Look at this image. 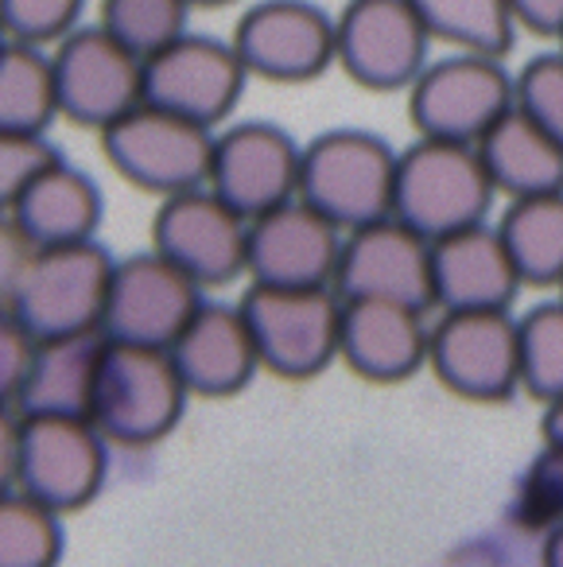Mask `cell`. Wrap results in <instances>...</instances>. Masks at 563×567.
Wrapping results in <instances>:
<instances>
[{"label":"cell","instance_id":"cell-9","mask_svg":"<svg viewBox=\"0 0 563 567\" xmlns=\"http://www.w3.org/2000/svg\"><path fill=\"white\" fill-rule=\"evenodd\" d=\"M335 32L338 66L377 94L412 90L436 43L412 0H346L335 17Z\"/></svg>","mask_w":563,"mask_h":567},{"label":"cell","instance_id":"cell-29","mask_svg":"<svg viewBox=\"0 0 563 567\" xmlns=\"http://www.w3.org/2000/svg\"><path fill=\"white\" fill-rule=\"evenodd\" d=\"M187 17L191 0H102L98 24L141 59H152L167 43L187 35Z\"/></svg>","mask_w":563,"mask_h":567},{"label":"cell","instance_id":"cell-18","mask_svg":"<svg viewBox=\"0 0 563 567\" xmlns=\"http://www.w3.org/2000/svg\"><path fill=\"white\" fill-rule=\"evenodd\" d=\"M342 237L338 226L304 198L249 221V276L273 288H335Z\"/></svg>","mask_w":563,"mask_h":567},{"label":"cell","instance_id":"cell-3","mask_svg":"<svg viewBox=\"0 0 563 567\" xmlns=\"http://www.w3.org/2000/svg\"><path fill=\"white\" fill-rule=\"evenodd\" d=\"M493 195L498 187L485 172L478 144L420 136L412 148L400 152L392 214L428 241L485 221Z\"/></svg>","mask_w":563,"mask_h":567},{"label":"cell","instance_id":"cell-6","mask_svg":"<svg viewBox=\"0 0 563 567\" xmlns=\"http://www.w3.org/2000/svg\"><path fill=\"white\" fill-rule=\"evenodd\" d=\"M260 365L276 378L304 381L338 358L342 296L335 288H273L253 284L242 296Z\"/></svg>","mask_w":563,"mask_h":567},{"label":"cell","instance_id":"cell-1","mask_svg":"<svg viewBox=\"0 0 563 567\" xmlns=\"http://www.w3.org/2000/svg\"><path fill=\"white\" fill-rule=\"evenodd\" d=\"M9 241V237H4ZM117 265L98 241L28 249L4 265V316L35 339L102 331L105 300Z\"/></svg>","mask_w":563,"mask_h":567},{"label":"cell","instance_id":"cell-33","mask_svg":"<svg viewBox=\"0 0 563 567\" xmlns=\"http://www.w3.org/2000/svg\"><path fill=\"white\" fill-rule=\"evenodd\" d=\"M516 105L563 144V51H544L516 71Z\"/></svg>","mask_w":563,"mask_h":567},{"label":"cell","instance_id":"cell-26","mask_svg":"<svg viewBox=\"0 0 563 567\" xmlns=\"http://www.w3.org/2000/svg\"><path fill=\"white\" fill-rule=\"evenodd\" d=\"M498 229L524 284H563V190L513 198Z\"/></svg>","mask_w":563,"mask_h":567},{"label":"cell","instance_id":"cell-35","mask_svg":"<svg viewBox=\"0 0 563 567\" xmlns=\"http://www.w3.org/2000/svg\"><path fill=\"white\" fill-rule=\"evenodd\" d=\"M35 347H40V339L28 334L17 319L4 316V327H0V393H4V401H12L17 389L24 385L28 370H32Z\"/></svg>","mask_w":563,"mask_h":567},{"label":"cell","instance_id":"cell-21","mask_svg":"<svg viewBox=\"0 0 563 567\" xmlns=\"http://www.w3.org/2000/svg\"><path fill=\"white\" fill-rule=\"evenodd\" d=\"M167 350H172L191 393L203 396L237 393V389L249 385V378L260 365L257 342H253L242 303L237 308H229V303H203Z\"/></svg>","mask_w":563,"mask_h":567},{"label":"cell","instance_id":"cell-24","mask_svg":"<svg viewBox=\"0 0 563 567\" xmlns=\"http://www.w3.org/2000/svg\"><path fill=\"white\" fill-rule=\"evenodd\" d=\"M478 152H482V164L498 195L532 198L563 190V144L521 105H513L478 141Z\"/></svg>","mask_w":563,"mask_h":567},{"label":"cell","instance_id":"cell-15","mask_svg":"<svg viewBox=\"0 0 563 567\" xmlns=\"http://www.w3.org/2000/svg\"><path fill=\"white\" fill-rule=\"evenodd\" d=\"M198 292H203V284H195L156 249L117 260L102 319L105 339L167 350L203 308Z\"/></svg>","mask_w":563,"mask_h":567},{"label":"cell","instance_id":"cell-32","mask_svg":"<svg viewBox=\"0 0 563 567\" xmlns=\"http://www.w3.org/2000/svg\"><path fill=\"white\" fill-rule=\"evenodd\" d=\"M63 164L48 133H0V203L12 206L35 179Z\"/></svg>","mask_w":563,"mask_h":567},{"label":"cell","instance_id":"cell-39","mask_svg":"<svg viewBox=\"0 0 563 567\" xmlns=\"http://www.w3.org/2000/svg\"><path fill=\"white\" fill-rule=\"evenodd\" d=\"M226 4H237V0H191V9H226Z\"/></svg>","mask_w":563,"mask_h":567},{"label":"cell","instance_id":"cell-31","mask_svg":"<svg viewBox=\"0 0 563 567\" xmlns=\"http://www.w3.org/2000/svg\"><path fill=\"white\" fill-rule=\"evenodd\" d=\"M82 9L86 0H0V28H4V40L48 48L82 28Z\"/></svg>","mask_w":563,"mask_h":567},{"label":"cell","instance_id":"cell-16","mask_svg":"<svg viewBox=\"0 0 563 567\" xmlns=\"http://www.w3.org/2000/svg\"><path fill=\"white\" fill-rule=\"evenodd\" d=\"M335 292L342 300H392L428 311L436 303L431 241L397 214L350 229L338 257Z\"/></svg>","mask_w":563,"mask_h":567},{"label":"cell","instance_id":"cell-22","mask_svg":"<svg viewBox=\"0 0 563 567\" xmlns=\"http://www.w3.org/2000/svg\"><path fill=\"white\" fill-rule=\"evenodd\" d=\"M105 331L66 334V339H40L24 385L9 401L17 416H86L94 404L98 373L105 358Z\"/></svg>","mask_w":563,"mask_h":567},{"label":"cell","instance_id":"cell-4","mask_svg":"<svg viewBox=\"0 0 563 567\" xmlns=\"http://www.w3.org/2000/svg\"><path fill=\"white\" fill-rule=\"evenodd\" d=\"M187 393L191 389L172 350L110 342L102 373H98L90 420L117 447H149L180 424Z\"/></svg>","mask_w":563,"mask_h":567},{"label":"cell","instance_id":"cell-27","mask_svg":"<svg viewBox=\"0 0 563 567\" xmlns=\"http://www.w3.org/2000/svg\"><path fill=\"white\" fill-rule=\"evenodd\" d=\"M431 40L470 55L505 59L516 40V17L509 0H412Z\"/></svg>","mask_w":563,"mask_h":567},{"label":"cell","instance_id":"cell-17","mask_svg":"<svg viewBox=\"0 0 563 567\" xmlns=\"http://www.w3.org/2000/svg\"><path fill=\"white\" fill-rule=\"evenodd\" d=\"M299 167H304V148L280 125L242 121L214 136L206 187L253 221L299 198Z\"/></svg>","mask_w":563,"mask_h":567},{"label":"cell","instance_id":"cell-36","mask_svg":"<svg viewBox=\"0 0 563 567\" xmlns=\"http://www.w3.org/2000/svg\"><path fill=\"white\" fill-rule=\"evenodd\" d=\"M516 24L532 35H563V0H509Z\"/></svg>","mask_w":563,"mask_h":567},{"label":"cell","instance_id":"cell-10","mask_svg":"<svg viewBox=\"0 0 563 567\" xmlns=\"http://www.w3.org/2000/svg\"><path fill=\"white\" fill-rule=\"evenodd\" d=\"M63 117L86 128H110L144 102V59L102 24H82L51 51Z\"/></svg>","mask_w":563,"mask_h":567},{"label":"cell","instance_id":"cell-7","mask_svg":"<svg viewBox=\"0 0 563 567\" xmlns=\"http://www.w3.org/2000/svg\"><path fill=\"white\" fill-rule=\"evenodd\" d=\"M102 152L133 187L172 198L183 190L206 187L214 133L191 117L141 102L133 113L102 128Z\"/></svg>","mask_w":563,"mask_h":567},{"label":"cell","instance_id":"cell-23","mask_svg":"<svg viewBox=\"0 0 563 567\" xmlns=\"http://www.w3.org/2000/svg\"><path fill=\"white\" fill-rule=\"evenodd\" d=\"M4 210H9V229L28 249H51V245L94 241V229L102 221V195L90 175L59 164Z\"/></svg>","mask_w":563,"mask_h":567},{"label":"cell","instance_id":"cell-38","mask_svg":"<svg viewBox=\"0 0 563 567\" xmlns=\"http://www.w3.org/2000/svg\"><path fill=\"white\" fill-rule=\"evenodd\" d=\"M540 567H563V525L547 528L544 551H540Z\"/></svg>","mask_w":563,"mask_h":567},{"label":"cell","instance_id":"cell-34","mask_svg":"<svg viewBox=\"0 0 563 567\" xmlns=\"http://www.w3.org/2000/svg\"><path fill=\"white\" fill-rule=\"evenodd\" d=\"M521 509L532 525H563V447L547 443L521 482Z\"/></svg>","mask_w":563,"mask_h":567},{"label":"cell","instance_id":"cell-25","mask_svg":"<svg viewBox=\"0 0 563 567\" xmlns=\"http://www.w3.org/2000/svg\"><path fill=\"white\" fill-rule=\"evenodd\" d=\"M63 117L55 59L48 48L4 40L0 48V133H48Z\"/></svg>","mask_w":563,"mask_h":567},{"label":"cell","instance_id":"cell-41","mask_svg":"<svg viewBox=\"0 0 563 567\" xmlns=\"http://www.w3.org/2000/svg\"><path fill=\"white\" fill-rule=\"evenodd\" d=\"M560 288H563V284H560ZM560 300H563V292H560Z\"/></svg>","mask_w":563,"mask_h":567},{"label":"cell","instance_id":"cell-11","mask_svg":"<svg viewBox=\"0 0 563 567\" xmlns=\"http://www.w3.org/2000/svg\"><path fill=\"white\" fill-rule=\"evenodd\" d=\"M428 362L467 401H509L521 389V323L509 311H443Z\"/></svg>","mask_w":563,"mask_h":567},{"label":"cell","instance_id":"cell-30","mask_svg":"<svg viewBox=\"0 0 563 567\" xmlns=\"http://www.w3.org/2000/svg\"><path fill=\"white\" fill-rule=\"evenodd\" d=\"M521 389L544 404L563 401V300L521 319Z\"/></svg>","mask_w":563,"mask_h":567},{"label":"cell","instance_id":"cell-40","mask_svg":"<svg viewBox=\"0 0 563 567\" xmlns=\"http://www.w3.org/2000/svg\"><path fill=\"white\" fill-rule=\"evenodd\" d=\"M560 51H563V35H560Z\"/></svg>","mask_w":563,"mask_h":567},{"label":"cell","instance_id":"cell-13","mask_svg":"<svg viewBox=\"0 0 563 567\" xmlns=\"http://www.w3.org/2000/svg\"><path fill=\"white\" fill-rule=\"evenodd\" d=\"M245 71L268 82H311L338 63L335 17L315 0H257L229 40Z\"/></svg>","mask_w":563,"mask_h":567},{"label":"cell","instance_id":"cell-14","mask_svg":"<svg viewBox=\"0 0 563 567\" xmlns=\"http://www.w3.org/2000/svg\"><path fill=\"white\" fill-rule=\"evenodd\" d=\"M249 79L234 43L187 32L144 59V102L214 128L234 113Z\"/></svg>","mask_w":563,"mask_h":567},{"label":"cell","instance_id":"cell-37","mask_svg":"<svg viewBox=\"0 0 563 567\" xmlns=\"http://www.w3.org/2000/svg\"><path fill=\"white\" fill-rule=\"evenodd\" d=\"M540 435H544V443H552V447H563V401H555V404H547V409H544Z\"/></svg>","mask_w":563,"mask_h":567},{"label":"cell","instance_id":"cell-12","mask_svg":"<svg viewBox=\"0 0 563 567\" xmlns=\"http://www.w3.org/2000/svg\"><path fill=\"white\" fill-rule=\"evenodd\" d=\"M152 245L203 288H222L249 272V218L211 187L164 198L152 221Z\"/></svg>","mask_w":563,"mask_h":567},{"label":"cell","instance_id":"cell-20","mask_svg":"<svg viewBox=\"0 0 563 567\" xmlns=\"http://www.w3.org/2000/svg\"><path fill=\"white\" fill-rule=\"evenodd\" d=\"M431 331L423 311L392 300H342V339L338 358L358 378L392 385L428 362Z\"/></svg>","mask_w":563,"mask_h":567},{"label":"cell","instance_id":"cell-28","mask_svg":"<svg viewBox=\"0 0 563 567\" xmlns=\"http://www.w3.org/2000/svg\"><path fill=\"white\" fill-rule=\"evenodd\" d=\"M63 551L59 513L35 497L4 494L0 502V567H55Z\"/></svg>","mask_w":563,"mask_h":567},{"label":"cell","instance_id":"cell-8","mask_svg":"<svg viewBox=\"0 0 563 567\" xmlns=\"http://www.w3.org/2000/svg\"><path fill=\"white\" fill-rule=\"evenodd\" d=\"M516 105V79L493 55L454 51L423 66L408 90V117L420 136L478 144Z\"/></svg>","mask_w":563,"mask_h":567},{"label":"cell","instance_id":"cell-5","mask_svg":"<svg viewBox=\"0 0 563 567\" xmlns=\"http://www.w3.org/2000/svg\"><path fill=\"white\" fill-rule=\"evenodd\" d=\"M397 164L400 152H392L381 136L335 128L304 148L299 198L327 214L338 229H361L392 214Z\"/></svg>","mask_w":563,"mask_h":567},{"label":"cell","instance_id":"cell-2","mask_svg":"<svg viewBox=\"0 0 563 567\" xmlns=\"http://www.w3.org/2000/svg\"><path fill=\"white\" fill-rule=\"evenodd\" d=\"M105 435L86 416H17L4 424V474L20 494L71 513L105 482Z\"/></svg>","mask_w":563,"mask_h":567},{"label":"cell","instance_id":"cell-19","mask_svg":"<svg viewBox=\"0 0 563 567\" xmlns=\"http://www.w3.org/2000/svg\"><path fill=\"white\" fill-rule=\"evenodd\" d=\"M431 284L443 311H509L524 280L501 229L478 221L431 241Z\"/></svg>","mask_w":563,"mask_h":567}]
</instances>
